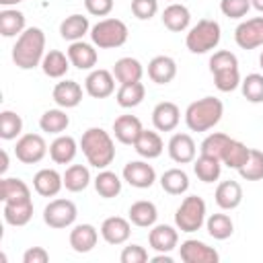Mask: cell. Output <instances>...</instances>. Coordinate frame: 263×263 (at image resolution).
I'll use <instances>...</instances> for the list:
<instances>
[{"instance_id":"bcb514c9","label":"cell","mask_w":263,"mask_h":263,"mask_svg":"<svg viewBox=\"0 0 263 263\" xmlns=\"http://www.w3.org/2000/svg\"><path fill=\"white\" fill-rule=\"evenodd\" d=\"M230 136L228 134H222V132H214V134H208L199 146V154H210V156H216L220 158L226 144H228Z\"/></svg>"},{"instance_id":"f907efd6","label":"cell","mask_w":263,"mask_h":263,"mask_svg":"<svg viewBox=\"0 0 263 263\" xmlns=\"http://www.w3.org/2000/svg\"><path fill=\"white\" fill-rule=\"evenodd\" d=\"M115 0H84V8L92 16H107L113 10Z\"/></svg>"},{"instance_id":"9a60e30c","label":"cell","mask_w":263,"mask_h":263,"mask_svg":"<svg viewBox=\"0 0 263 263\" xmlns=\"http://www.w3.org/2000/svg\"><path fill=\"white\" fill-rule=\"evenodd\" d=\"M148 242L156 253H171L179 247V228L171 224H154L148 232Z\"/></svg>"},{"instance_id":"60d3db41","label":"cell","mask_w":263,"mask_h":263,"mask_svg":"<svg viewBox=\"0 0 263 263\" xmlns=\"http://www.w3.org/2000/svg\"><path fill=\"white\" fill-rule=\"evenodd\" d=\"M160 187L168 195H183L189 189V175L183 168H168L160 177Z\"/></svg>"},{"instance_id":"8d00e7d4","label":"cell","mask_w":263,"mask_h":263,"mask_svg":"<svg viewBox=\"0 0 263 263\" xmlns=\"http://www.w3.org/2000/svg\"><path fill=\"white\" fill-rule=\"evenodd\" d=\"M90 171L86 164H70L64 173V187L72 193H80L90 185Z\"/></svg>"},{"instance_id":"d6a6232c","label":"cell","mask_w":263,"mask_h":263,"mask_svg":"<svg viewBox=\"0 0 263 263\" xmlns=\"http://www.w3.org/2000/svg\"><path fill=\"white\" fill-rule=\"evenodd\" d=\"M193 173L203 183H214L222 175V160L210 154H199L193 160Z\"/></svg>"},{"instance_id":"603a6c76","label":"cell","mask_w":263,"mask_h":263,"mask_svg":"<svg viewBox=\"0 0 263 263\" xmlns=\"http://www.w3.org/2000/svg\"><path fill=\"white\" fill-rule=\"evenodd\" d=\"M177 76V62L171 55H154L148 62V78L154 84H168Z\"/></svg>"},{"instance_id":"4fadbf2b","label":"cell","mask_w":263,"mask_h":263,"mask_svg":"<svg viewBox=\"0 0 263 263\" xmlns=\"http://www.w3.org/2000/svg\"><path fill=\"white\" fill-rule=\"evenodd\" d=\"M123 181L136 189H148L156 181V171L146 160H129L123 166Z\"/></svg>"},{"instance_id":"4316f807","label":"cell","mask_w":263,"mask_h":263,"mask_svg":"<svg viewBox=\"0 0 263 263\" xmlns=\"http://www.w3.org/2000/svg\"><path fill=\"white\" fill-rule=\"evenodd\" d=\"M78 148H80V144H78L72 136L60 134V136L49 144V158H51L55 164H70V162L76 158Z\"/></svg>"},{"instance_id":"e575fe53","label":"cell","mask_w":263,"mask_h":263,"mask_svg":"<svg viewBox=\"0 0 263 263\" xmlns=\"http://www.w3.org/2000/svg\"><path fill=\"white\" fill-rule=\"evenodd\" d=\"M68 125H70V117H68V113H66L62 107H58V109H47V111L39 117V127H41V132H45V134L60 136V134H64V132L68 129Z\"/></svg>"},{"instance_id":"f35d334b","label":"cell","mask_w":263,"mask_h":263,"mask_svg":"<svg viewBox=\"0 0 263 263\" xmlns=\"http://www.w3.org/2000/svg\"><path fill=\"white\" fill-rule=\"evenodd\" d=\"M31 197L29 185L18 177H2L0 179V199L4 201H18Z\"/></svg>"},{"instance_id":"b9f144b4","label":"cell","mask_w":263,"mask_h":263,"mask_svg":"<svg viewBox=\"0 0 263 263\" xmlns=\"http://www.w3.org/2000/svg\"><path fill=\"white\" fill-rule=\"evenodd\" d=\"M205 228H208V234H210L212 238H216V240H226V238H230L232 232H234V222H232V218H230L228 214L218 212V214H212V216L205 218Z\"/></svg>"},{"instance_id":"f6af8a7d","label":"cell","mask_w":263,"mask_h":263,"mask_svg":"<svg viewBox=\"0 0 263 263\" xmlns=\"http://www.w3.org/2000/svg\"><path fill=\"white\" fill-rule=\"evenodd\" d=\"M238 175L245 181H261L263 179V152L251 148V154H249L247 162L238 168Z\"/></svg>"},{"instance_id":"680465c9","label":"cell","mask_w":263,"mask_h":263,"mask_svg":"<svg viewBox=\"0 0 263 263\" xmlns=\"http://www.w3.org/2000/svg\"><path fill=\"white\" fill-rule=\"evenodd\" d=\"M168 2H175V0H168Z\"/></svg>"},{"instance_id":"d4e9b609","label":"cell","mask_w":263,"mask_h":263,"mask_svg":"<svg viewBox=\"0 0 263 263\" xmlns=\"http://www.w3.org/2000/svg\"><path fill=\"white\" fill-rule=\"evenodd\" d=\"M70 247L74 253H90L97 247L99 240V230L92 224H76L70 230Z\"/></svg>"},{"instance_id":"2e32d148","label":"cell","mask_w":263,"mask_h":263,"mask_svg":"<svg viewBox=\"0 0 263 263\" xmlns=\"http://www.w3.org/2000/svg\"><path fill=\"white\" fill-rule=\"evenodd\" d=\"M101 236L105 242L109 245H123L129 240L132 236V222L129 218H121V216H109L103 220L101 224Z\"/></svg>"},{"instance_id":"11a10c76","label":"cell","mask_w":263,"mask_h":263,"mask_svg":"<svg viewBox=\"0 0 263 263\" xmlns=\"http://www.w3.org/2000/svg\"><path fill=\"white\" fill-rule=\"evenodd\" d=\"M18 2H25V0H0V4H2L4 8H8V6H14V4H18Z\"/></svg>"},{"instance_id":"7a4b0ae2","label":"cell","mask_w":263,"mask_h":263,"mask_svg":"<svg viewBox=\"0 0 263 263\" xmlns=\"http://www.w3.org/2000/svg\"><path fill=\"white\" fill-rule=\"evenodd\" d=\"M80 150L86 162L99 171L107 168L115 160V142L109 132L103 127H88L80 138Z\"/></svg>"},{"instance_id":"7bdbcfd3","label":"cell","mask_w":263,"mask_h":263,"mask_svg":"<svg viewBox=\"0 0 263 263\" xmlns=\"http://www.w3.org/2000/svg\"><path fill=\"white\" fill-rule=\"evenodd\" d=\"M23 134V119L18 113L10 111V109H4L0 113V138L2 140H16L21 138Z\"/></svg>"},{"instance_id":"30bf717a","label":"cell","mask_w":263,"mask_h":263,"mask_svg":"<svg viewBox=\"0 0 263 263\" xmlns=\"http://www.w3.org/2000/svg\"><path fill=\"white\" fill-rule=\"evenodd\" d=\"M234 41L240 49H257L263 47V16H253L234 29Z\"/></svg>"},{"instance_id":"ffe728a7","label":"cell","mask_w":263,"mask_h":263,"mask_svg":"<svg viewBox=\"0 0 263 263\" xmlns=\"http://www.w3.org/2000/svg\"><path fill=\"white\" fill-rule=\"evenodd\" d=\"M64 187V175L55 168H41L33 177V189L41 197H55Z\"/></svg>"},{"instance_id":"ac0fdd59","label":"cell","mask_w":263,"mask_h":263,"mask_svg":"<svg viewBox=\"0 0 263 263\" xmlns=\"http://www.w3.org/2000/svg\"><path fill=\"white\" fill-rule=\"evenodd\" d=\"M181 121V109L173 101H160L152 109V125L156 132H173Z\"/></svg>"},{"instance_id":"5bb4252c","label":"cell","mask_w":263,"mask_h":263,"mask_svg":"<svg viewBox=\"0 0 263 263\" xmlns=\"http://www.w3.org/2000/svg\"><path fill=\"white\" fill-rule=\"evenodd\" d=\"M166 150L171 160L177 164H189L195 160V154H197L195 140L189 134H173L166 144Z\"/></svg>"},{"instance_id":"816d5d0a","label":"cell","mask_w":263,"mask_h":263,"mask_svg":"<svg viewBox=\"0 0 263 263\" xmlns=\"http://www.w3.org/2000/svg\"><path fill=\"white\" fill-rule=\"evenodd\" d=\"M49 261V253L43 247H29L23 253V263H47Z\"/></svg>"},{"instance_id":"277c9868","label":"cell","mask_w":263,"mask_h":263,"mask_svg":"<svg viewBox=\"0 0 263 263\" xmlns=\"http://www.w3.org/2000/svg\"><path fill=\"white\" fill-rule=\"evenodd\" d=\"M210 72L214 76V84L220 92H232L240 86V70L238 58L228 49H218L210 58Z\"/></svg>"},{"instance_id":"9c48e42d","label":"cell","mask_w":263,"mask_h":263,"mask_svg":"<svg viewBox=\"0 0 263 263\" xmlns=\"http://www.w3.org/2000/svg\"><path fill=\"white\" fill-rule=\"evenodd\" d=\"M47 152L49 148L41 134H23L14 146V156L23 164H37L45 158Z\"/></svg>"},{"instance_id":"d6986e66","label":"cell","mask_w":263,"mask_h":263,"mask_svg":"<svg viewBox=\"0 0 263 263\" xmlns=\"http://www.w3.org/2000/svg\"><path fill=\"white\" fill-rule=\"evenodd\" d=\"M51 99L62 109H74L82 101V86L76 80H60L51 90Z\"/></svg>"},{"instance_id":"484cf974","label":"cell","mask_w":263,"mask_h":263,"mask_svg":"<svg viewBox=\"0 0 263 263\" xmlns=\"http://www.w3.org/2000/svg\"><path fill=\"white\" fill-rule=\"evenodd\" d=\"M214 199H216L220 210H236L242 203V187H240V183L232 181V179L218 183Z\"/></svg>"},{"instance_id":"9f6ffc18","label":"cell","mask_w":263,"mask_h":263,"mask_svg":"<svg viewBox=\"0 0 263 263\" xmlns=\"http://www.w3.org/2000/svg\"><path fill=\"white\" fill-rule=\"evenodd\" d=\"M251 6L257 8L259 12H263V0H251Z\"/></svg>"},{"instance_id":"ee69618b","label":"cell","mask_w":263,"mask_h":263,"mask_svg":"<svg viewBox=\"0 0 263 263\" xmlns=\"http://www.w3.org/2000/svg\"><path fill=\"white\" fill-rule=\"evenodd\" d=\"M240 90L249 103H263V74L259 72L247 74L240 80Z\"/></svg>"},{"instance_id":"db71d44e","label":"cell","mask_w":263,"mask_h":263,"mask_svg":"<svg viewBox=\"0 0 263 263\" xmlns=\"http://www.w3.org/2000/svg\"><path fill=\"white\" fill-rule=\"evenodd\" d=\"M8 171V154H6V150H2V166H0V173L4 175Z\"/></svg>"},{"instance_id":"83f0119b","label":"cell","mask_w":263,"mask_h":263,"mask_svg":"<svg viewBox=\"0 0 263 263\" xmlns=\"http://www.w3.org/2000/svg\"><path fill=\"white\" fill-rule=\"evenodd\" d=\"M127 218H129V222H132L134 226H138V228H152V226L156 224V220H158V210H156V205H154L152 201H148V199H138V201H134V203L129 205Z\"/></svg>"},{"instance_id":"8992f818","label":"cell","mask_w":263,"mask_h":263,"mask_svg":"<svg viewBox=\"0 0 263 263\" xmlns=\"http://www.w3.org/2000/svg\"><path fill=\"white\" fill-rule=\"evenodd\" d=\"M90 41L99 47V49H115V47H121L125 41H127V25L121 21V18H115V16H107V18H101L99 23H95L90 27Z\"/></svg>"},{"instance_id":"7dc6e473","label":"cell","mask_w":263,"mask_h":263,"mask_svg":"<svg viewBox=\"0 0 263 263\" xmlns=\"http://www.w3.org/2000/svg\"><path fill=\"white\" fill-rule=\"evenodd\" d=\"M220 10L228 18H242L251 10V0H220Z\"/></svg>"},{"instance_id":"f5cc1de1","label":"cell","mask_w":263,"mask_h":263,"mask_svg":"<svg viewBox=\"0 0 263 263\" xmlns=\"http://www.w3.org/2000/svg\"><path fill=\"white\" fill-rule=\"evenodd\" d=\"M150 261H152V263H162V261H164V263H173V257H171L168 253H158V255L152 257Z\"/></svg>"},{"instance_id":"8fae6325","label":"cell","mask_w":263,"mask_h":263,"mask_svg":"<svg viewBox=\"0 0 263 263\" xmlns=\"http://www.w3.org/2000/svg\"><path fill=\"white\" fill-rule=\"evenodd\" d=\"M179 257L183 263H218L220 255L214 247L197 238H187L179 247Z\"/></svg>"},{"instance_id":"5b68a950","label":"cell","mask_w":263,"mask_h":263,"mask_svg":"<svg viewBox=\"0 0 263 263\" xmlns=\"http://www.w3.org/2000/svg\"><path fill=\"white\" fill-rule=\"evenodd\" d=\"M220 39H222L220 23L214 18H201L187 31L185 45L191 53H208L220 45Z\"/></svg>"},{"instance_id":"cb8c5ba5","label":"cell","mask_w":263,"mask_h":263,"mask_svg":"<svg viewBox=\"0 0 263 263\" xmlns=\"http://www.w3.org/2000/svg\"><path fill=\"white\" fill-rule=\"evenodd\" d=\"M4 222L10 226H27L33 218V199H18V201H4L2 208Z\"/></svg>"},{"instance_id":"4dcf8cb0","label":"cell","mask_w":263,"mask_h":263,"mask_svg":"<svg viewBox=\"0 0 263 263\" xmlns=\"http://www.w3.org/2000/svg\"><path fill=\"white\" fill-rule=\"evenodd\" d=\"M70 58L68 53L60 51V49H49L45 55H43V62H41V70L47 78H64L70 70Z\"/></svg>"},{"instance_id":"d590c367","label":"cell","mask_w":263,"mask_h":263,"mask_svg":"<svg viewBox=\"0 0 263 263\" xmlns=\"http://www.w3.org/2000/svg\"><path fill=\"white\" fill-rule=\"evenodd\" d=\"M249 154H251V148H249L247 144H242L240 140L230 138L228 144H226V148H224V152H222V156H220V160H222V164H226L228 168L238 171V168L247 162Z\"/></svg>"},{"instance_id":"836d02e7","label":"cell","mask_w":263,"mask_h":263,"mask_svg":"<svg viewBox=\"0 0 263 263\" xmlns=\"http://www.w3.org/2000/svg\"><path fill=\"white\" fill-rule=\"evenodd\" d=\"M27 29V18L25 12L16 8H4L0 10V33L2 37H16Z\"/></svg>"},{"instance_id":"1f68e13d","label":"cell","mask_w":263,"mask_h":263,"mask_svg":"<svg viewBox=\"0 0 263 263\" xmlns=\"http://www.w3.org/2000/svg\"><path fill=\"white\" fill-rule=\"evenodd\" d=\"M86 33H90V23L88 16L84 14H70L60 23V35L66 41H80Z\"/></svg>"},{"instance_id":"681fc988","label":"cell","mask_w":263,"mask_h":263,"mask_svg":"<svg viewBox=\"0 0 263 263\" xmlns=\"http://www.w3.org/2000/svg\"><path fill=\"white\" fill-rule=\"evenodd\" d=\"M148 259H150L148 251L142 245H127V247H123V251L119 255L121 263H146Z\"/></svg>"},{"instance_id":"ab89813d","label":"cell","mask_w":263,"mask_h":263,"mask_svg":"<svg viewBox=\"0 0 263 263\" xmlns=\"http://www.w3.org/2000/svg\"><path fill=\"white\" fill-rule=\"evenodd\" d=\"M146 97V86L142 82H132V84H119L115 92V101L123 109H134L138 107Z\"/></svg>"},{"instance_id":"c3c4849f","label":"cell","mask_w":263,"mask_h":263,"mask_svg":"<svg viewBox=\"0 0 263 263\" xmlns=\"http://www.w3.org/2000/svg\"><path fill=\"white\" fill-rule=\"evenodd\" d=\"M158 12V0H132V14L140 21H150Z\"/></svg>"},{"instance_id":"3957f363","label":"cell","mask_w":263,"mask_h":263,"mask_svg":"<svg viewBox=\"0 0 263 263\" xmlns=\"http://www.w3.org/2000/svg\"><path fill=\"white\" fill-rule=\"evenodd\" d=\"M222 115H224L222 101L216 97H203L189 103V107L185 109V123L191 132H197V134L210 132L214 125L220 123Z\"/></svg>"},{"instance_id":"6f0895ef","label":"cell","mask_w":263,"mask_h":263,"mask_svg":"<svg viewBox=\"0 0 263 263\" xmlns=\"http://www.w3.org/2000/svg\"><path fill=\"white\" fill-rule=\"evenodd\" d=\"M259 66L263 68V51H261V55H259Z\"/></svg>"},{"instance_id":"6da1fadb","label":"cell","mask_w":263,"mask_h":263,"mask_svg":"<svg viewBox=\"0 0 263 263\" xmlns=\"http://www.w3.org/2000/svg\"><path fill=\"white\" fill-rule=\"evenodd\" d=\"M45 53V33L39 27H27L12 45V62L21 70H33L41 66Z\"/></svg>"},{"instance_id":"7c38bea8","label":"cell","mask_w":263,"mask_h":263,"mask_svg":"<svg viewBox=\"0 0 263 263\" xmlns=\"http://www.w3.org/2000/svg\"><path fill=\"white\" fill-rule=\"evenodd\" d=\"M84 90L92 99H107L115 92V76L105 68H95L84 78Z\"/></svg>"},{"instance_id":"7402d4cb","label":"cell","mask_w":263,"mask_h":263,"mask_svg":"<svg viewBox=\"0 0 263 263\" xmlns=\"http://www.w3.org/2000/svg\"><path fill=\"white\" fill-rule=\"evenodd\" d=\"M142 129H144L142 121L136 115H119L113 121V136L119 144H125V146H134Z\"/></svg>"},{"instance_id":"f546056e","label":"cell","mask_w":263,"mask_h":263,"mask_svg":"<svg viewBox=\"0 0 263 263\" xmlns=\"http://www.w3.org/2000/svg\"><path fill=\"white\" fill-rule=\"evenodd\" d=\"M134 150L146 158V160H152V158H158L164 150V142L160 138L158 132H152V129H142V134L138 136L136 144H134Z\"/></svg>"},{"instance_id":"44dd1931","label":"cell","mask_w":263,"mask_h":263,"mask_svg":"<svg viewBox=\"0 0 263 263\" xmlns=\"http://www.w3.org/2000/svg\"><path fill=\"white\" fill-rule=\"evenodd\" d=\"M160 18H162V25H164L171 33H183V31L189 29L191 12H189V8H187L185 4H181V2H171V4L162 10Z\"/></svg>"},{"instance_id":"ba28073f","label":"cell","mask_w":263,"mask_h":263,"mask_svg":"<svg viewBox=\"0 0 263 263\" xmlns=\"http://www.w3.org/2000/svg\"><path fill=\"white\" fill-rule=\"evenodd\" d=\"M76 218H78L76 203L72 199H66V197L51 199L43 208V222L49 228H55V230H62V228L72 226L76 222Z\"/></svg>"},{"instance_id":"52a82bcc","label":"cell","mask_w":263,"mask_h":263,"mask_svg":"<svg viewBox=\"0 0 263 263\" xmlns=\"http://www.w3.org/2000/svg\"><path fill=\"white\" fill-rule=\"evenodd\" d=\"M205 214H208V208H205L203 197L187 195L175 212V226L187 234L197 232L205 224Z\"/></svg>"},{"instance_id":"f1b7e54d","label":"cell","mask_w":263,"mask_h":263,"mask_svg":"<svg viewBox=\"0 0 263 263\" xmlns=\"http://www.w3.org/2000/svg\"><path fill=\"white\" fill-rule=\"evenodd\" d=\"M113 76L119 84H132V82H142V76H144V66L140 64V60L132 58V55H125V58H119L113 66Z\"/></svg>"},{"instance_id":"e0dca14e","label":"cell","mask_w":263,"mask_h":263,"mask_svg":"<svg viewBox=\"0 0 263 263\" xmlns=\"http://www.w3.org/2000/svg\"><path fill=\"white\" fill-rule=\"evenodd\" d=\"M97 45L95 43H86V41H72L66 49L68 58H70V64L78 70H95L97 66V60H99V53L95 49Z\"/></svg>"},{"instance_id":"74e56055","label":"cell","mask_w":263,"mask_h":263,"mask_svg":"<svg viewBox=\"0 0 263 263\" xmlns=\"http://www.w3.org/2000/svg\"><path fill=\"white\" fill-rule=\"evenodd\" d=\"M92 183H95V189H97V193L101 195V197H105V199H111V197H117L119 193H121V179H119V175H115L113 171H109V168H103V171H99V175L92 179Z\"/></svg>"}]
</instances>
